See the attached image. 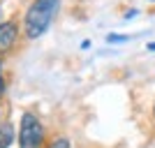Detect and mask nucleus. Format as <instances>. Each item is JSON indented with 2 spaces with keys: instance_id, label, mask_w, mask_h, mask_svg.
<instances>
[{
  "instance_id": "6",
  "label": "nucleus",
  "mask_w": 155,
  "mask_h": 148,
  "mask_svg": "<svg viewBox=\"0 0 155 148\" xmlns=\"http://www.w3.org/2000/svg\"><path fill=\"white\" fill-rule=\"evenodd\" d=\"M109 42H125V39H130V37H125V35H109Z\"/></svg>"
},
{
  "instance_id": "3",
  "label": "nucleus",
  "mask_w": 155,
  "mask_h": 148,
  "mask_svg": "<svg viewBox=\"0 0 155 148\" xmlns=\"http://www.w3.org/2000/svg\"><path fill=\"white\" fill-rule=\"evenodd\" d=\"M16 37H19V28H16V23H12V21L0 23V53L9 51V49L14 46V42H16Z\"/></svg>"
},
{
  "instance_id": "7",
  "label": "nucleus",
  "mask_w": 155,
  "mask_h": 148,
  "mask_svg": "<svg viewBox=\"0 0 155 148\" xmlns=\"http://www.w3.org/2000/svg\"><path fill=\"white\" fill-rule=\"evenodd\" d=\"M2 93H5V81H2V74H0V97H2Z\"/></svg>"
},
{
  "instance_id": "5",
  "label": "nucleus",
  "mask_w": 155,
  "mask_h": 148,
  "mask_svg": "<svg viewBox=\"0 0 155 148\" xmlns=\"http://www.w3.org/2000/svg\"><path fill=\"white\" fill-rule=\"evenodd\" d=\"M49 148H70V141H67L65 136H60V139H56V141H53Z\"/></svg>"
},
{
  "instance_id": "1",
  "label": "nucleus",
  "mask_w": 155,
  "mask_h": 148,
  "mask_svg": "<svg viewBox=\"0 0 155 148\" xmlns=\"http://www.w3.org/2000/svg\"><path fill=\"white\" fill-rule=\"evenodd\" d=\"M56 12H58V0H35L28 7L26 19H23V23H26V37H30V39L42 37L49 30Z\"/></svg>"
},
{
  "instance_id": "4",
  "label": "nucleus",
  "mask_w": 155,
  "mask_h": 148,
  "mask_svg": "<svg viewBox=\"0 0 155 148\" xmlns=\"http://www.w3.org/2000/svg\"><path fill=\"white\" fill-rule=\"evenodd\" d=\"M12 141H14V127L9 123L0 125V148H9Z\"/></svg>"
},
{
  "instance_id": "2",
  "label": "nucleus",
  "mask_w": 155,
  "mask_h": 148,
  "mask_svg": "<svg viewBox=\"0 0 155 148\" xmlns=\"http://www.w3.org/2000/svg\"><path fill=\"white\" fill-rule=\"evenodd\" d=\"M44 139V127L32 113L21 116V130H19V148H39Z\"/></svg>"
}]
</instances>
